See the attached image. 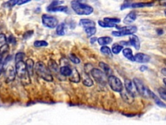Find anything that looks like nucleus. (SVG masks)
<instances>
[{
    "label": "nucleus",
    "instance_id": "nucleus-1",
    "mask_svg": "<svg viewBox=\"0 0 166 125\" xmlns=\"http://www.w3.org/2000/svg\"><path fill=\"white\" fill-rule=\"evenodd\" d=\"M16 73L19 80H21L22 83L24 85H28L31 84L30 76H29L26 62L23 61L16 62L15 65Z\"/></svg>",
    "mask_w": 166,
    "mask_h": 125
},
{
    "label": "nucleus",
    "instance_id": "nucleus-2",
    "mask_svg": "<svg viewBox=\"0 0 166 125\" xmlns=\"http://www.w3.org/2000/svg\"><path fill=\"white\" fill-rule=\"evenodd\" d=\"M35 71L36 74L42 79L49 82L53 81V78L51 71L43 62L38 61L36 62L35 66Z\"/></svg>",
    "mask_w": 166,
    "mask_h": 125
},
{
    "label": "nucleus",
    "instance_id": "nucleus-3",
    "mask_svg": "<svg viewBox=\"0 0 166 125\" xmlns=\"http://www.w3.org/2000/svg\"><path fill=\"white\" fill-rule=\"evenodd\" d=\"M71 5L73 10L79 15H90L94 12V9L92 6L79 1H73Z\"/></svg>",
    "mask_w": 166,
    "mask_h": 125
},
{
    "label": "nucleus",
    "instance_id": "nucleus-4",
    "mask_svg": "<svg viewBox=\"0 0 166 125\" xmlns=\"http://www.w3.org/2000/svg\"><path fill=\"white\" fill-rule=\"evenodd\" d=\"M116 27L118 29L119 31H114L112 32V35L114 37H123L125 35H134L138 30V28L136 26H125L119 27L116 26Z\"/></svg>",
    "mask_w": 166,
    "mask_h": 125
},
{
    "label": "nucleus",
    "instance_id": "nucleus-5",
    "mask_svg": "<svg viewBox=\"0 0 166 125\" xmlns=\"http://www.w3.org/2000/svg\"><path fill=\"white\" fill-rule=\"evenodd\" d=\"M108 83L110 88L115 92L121 93L123 90V85L121 81L114 75L110 76L108 78Z\"/></svg>",
    "mask_w": 166,
    "mask_h": 125
},
{
    "label": "nucleus",
    "instance_id": "nucleus-6",
    "mask_svg": "<svg viewBox=\"0 0 166 125\" xmlns=\"http://www.w3.org/2000/svg\"><path fill=\"white\" fill-rule=\"evenodd\" d=\"M133 83L134 84L136 91L141 96H142L144 97H149V91L150 89L146 87L142 81L138 78H135L133 80Z\"/></svg>",
    "mask_w": 166,
    "mask_h": 125
},
{
    "label": "nucleus",
    "instance_id": "nucleus-7",
    "mask_svg": "<svg viewBox=\"0 0 166 125\" xmlns=\"http://www.w3.org/2000/svg\"><path fill=\"white\" fill-rule=\"evenodd\" d=\"M90 73L92 76L97 83L102 85H106V81H108V80L106 79V75L101 70L94 68L92 70Z\"/></svg>",
    "mask_w": 166,
    "mask_h": 125
},
{
    "label": "nucleus",
    "instance_id": "nucleus-8",
    "mask_svg": "<svg viewBox=\"0 0 166 125\" xmlns=\"http://www.w3.org/2000/svg\"><path fill=\"white\" fill-rule=\"evenodd\" d=\"M42 22L43 25L46 27L53 29L58 25V21L55 16L48 14H43L42 16Z\"/></svg>",
    "mask_w": 166,
    "mask_h": 125
},
{
    "label": "nucleus",
    "instance_id": "nucleus-9",
    "mask_svg": "<svg viewBox=\"0 0 166 125\" xmlns=\"http://www.w3.org/2000/svg\"><path fill=\"white\" fill-rule=\"evenodd\" d=\"M16 74V69L12 65L7 66V68L5 70V80L7 83L14 81Z\"/></svg>",
    "mask_w": 166,
    "mask_h": 125
},
{
    "label": "nucleus",
    "instance_id": "nucleus-10",
    "mask_svg": "<svg viewBox=\"0 0 166 125\" xmlns=\"http://www.w3.org/2000/svg\"><path fill=\"white\" fill-rule=\"evenodd\" d=\"M150 59L149 55L143 54V53H137L134 55V61L139 63H146Z\"/></svg>",
    "mask_w": 166,
    "mask_h": 125
},
{
    "label": "nucleus",
    "instance_id": "nucleus-11",
    "mask_svg": "<svg viewBox=\"0 0 166 125\" xmlns=\"http://www.w3.org/2000/svg\"><path fill=\"white\" fill-rule=\"evenodd\" d=\"M125 90L127 91L129 93L132 95L133 96H135L136 95V88L134 86V84L133 81H132L129 79H125Z\"/></svg>",
    "mask_w": 166,
    "mask_h": 125
},
{
    "label": "nucleus",
    "instance_id": "nucleus-12",
    "mask_svg": "<svg viewBox=\"0 0 166 125\" xmlns=\"http://www.w3.org/2000/svg\"><path fill=\"white\" fill-rule=\"evenodd\" d=\"M129 45L134 47L136 50H140V41L138 36L135 35H131L129 37Z\"/></svg>",
    "mask_w": 166,
    "mask_h": 125
},
{
    "label": "nucleus",
    "instance_id": "nucleus-13",
    "mask_svg": "<svg viewBox=\"0 0 166 125\" xmlns=\"http://www.w3.org/2000/svg\"><path fill=\"white\" fill-rule=\"evenodd\" d=\"M149 97L154 100V102L156 103V104L158 105L159 107L161 108H166V105L162 102V100H160V98L156 95L153 91L149 90Z\"/></svg>",
    "mask_w": 166,
    "mask_h": 125
},
{
    "label": "nucleus",
    "instance_id": "nucleus-14",
    "mask_svg": "<svg viewBox=\"0 0 166 125\" xmlns=\"http://www.w3.org/2000/svg\"><path fill=\"white\" fill-rule=\"evenodd\" d=\"M136 18H137V14L135 11H131L124 18L123 22L126 24H130V23L134 22L136 20Z\"/></svg>",
    "mask_w": 166,
    "mask_h": 125
},
{
    "label": "nucleus",
    "instance_id": "nucleus-15",
    "mask_svg": "<svg viewBox=\"0 0 166 125\" xmlns=\"http://www.w3.org/2000/svg\"><path fill=\"white\" fill-rule=\"evenodd\" d=\"M99 66L100 68L102 69V71L106 75V76H112V73H113V71H112L110 66L107 65L106 63L104 62H100L99 63Z\"/></svg>",
    "mask_w": 166,
    "mask_h": 125
},
{
    "label": "nucleus",
    "instance_id": "nucleus-16",
    "mask_svg": "<svg viewBox=\"0 0 166 125\" xmlns=\"http://www.w3.org/2000/svg\"><path fill=\"white\" fill-rule=\"evenodd\" d=\"M47 11L49 12H66L68 11L67 7L57 5V6H50L49 5L47 7Z\"/></svg>",
    "mask_w": 166,
    "mask_h": 125
},
{
    "label": "nucleus",
    "instance_id": "nucleus-17",
    "mask_svg": "<svg viewBox=\"0 0 166 125\" xmlns=\"http://www.w3.org/2000/svg\"><path fill=\"white\" fill-rule=\"evenodd\" d=\"M79 25L81 26H82L85 28H88V27H93L95 26V23L92 20H90V19L88 18H82L81 19L80 22H79Z\"/></svg>",
    "mask_w": 166,
    "mask_h": 125
},
{
    "label": "nucleus",
    "instance_id": "nucleus-18",
    "mask_svg": "<svg viewBox=\"0 0 166 125\" xmlns=\"http://www.w3.org/2000/svg\"><path fill=\"white\" fill-rule=\"evenodd\" d=\"M81 77L82 84L85 86H86V87H91V86L94 85V81H93V80L90 78L88 74H86L85 73L83 74H82Z\"/></svg>",
    "mask_w": 166,
    "mask_h": 125
},
{
    "label": "nucleus",
    "instance_id": "nucleus-19",
    "mask_svg": "<svg viewBox=\"0 0 166 125\" xmlns=\"http://www.w3.org/2000/svg\"><path fill=\"white\" fill-rule=\"evenodd\" d=\"M69 80L70 81L74 83H79L81 80V77L79 72L75 69H73V73L69 77Z\"/></svg>",
    "mask_w": 166,
    "mask_h": 125
},
{
    "label": "nucleus",
    "instance_id": "nucleus-20",
    "mask_svg": "<svg viewBox=\"0 0 166 125\" xmlns=\"http://www.w3.org/2000/svg\"><path fill=\"white\" fill-rule=\"evenodd\" d=\"M120 93H121V96L122 98L123 99L125 102H127L129 104H131L132 102H133L134 97L132 95H130V93H129L126 90L125 91L123 90V91H122V92Z\"/></svg>",
    "mask_w": 166,
    "mask_h": 125
},
{
    "label": "nucleus",
    "instance_id": "nucleus-21",
    "mask_svg": "<svg viewBox=\"0 0 166 125\" xmlns=\"http://www.w3.org/2000/svg\"><path fill=\"white\" fill-rule=\"evenodd\" d=\"M60 73L63 76L70 77L73 73V69H71L69 66H63L61 67Z\"/></svg>",
    "mask_w": 166,
    "mask_h": 125
},
{
    "label": "nucleus",
    "instance_id": "nucleus-22",
    "mask_svg": "<svg viewBox=\"0 0 166 125\" xmlns=\"http://www.w3.org/2000/svg\"><path fill=\"white\" fill-rule=\"evenodd\" d=\"M112 41H113L112 38L110 37H102L97 38V42H98L99 45L102 46H106L110 44V43L112 42Z\"/></svg>",
    "mask_w": 166,
    "mask_h": 125
},
{
    "label": "nucleus",
    "instance_id": "nucleus-23",
    "mask_svg": "<svg viewBox=\"0 0 166 125\" xmlns=\"http://www.w3.org/2000/svg\"><path fill=\"white\" fill-rule=\"evenodd\" d=\"M123 55L127 59L132 61H134V55H133V51L129 48H126L123 50Z\"/></svg>",
    "mask_w": 166,
    "mask_h": 125
},
{
    "label": "nucleus",
    "instance_id": "nucleus-24",
    "mask_svg": "<svg viewBox=\"0 0 166 125\" xmlns=\"http://www.w3.org/2000/svg\"><path fill=\"white\" fill-rule=\"evenodd\" d=\"M26 65L27 67V70L29 76H32L33 74V71L35 68H34V61L31 59H29L26 61Z\"/></svg>",
    "mask_w": 166,
    "mask_h": 125
},
{
    "label": "nucleus",
    "instance_id": "nucleus-25",
    "mask_svg": "<svg viewBox=\"0 0 166 125\" xmlns=\"http://www.w3.org/2000/svg\"><path fill=\"white\" fill-rule=\"evenodd\" d=\"M154 3L153 2H141V3H132L131 7L133 8H142V7H151L153 6Z\"/></svg>",
    "mask_w": 166,
    "mask_h": 125
},
{
    "label": "nucleus",
    "instance_id": "nucleus-26",
    "mask_svg": "<svg viewBox=\"0 0 166 125\" xmlns=\"http://www.w3.org/2000/svg\"><path fill=\"white\" fill-rule=\"evenodd\" d=\"M56 33L58 35L63 36L65 35L66 33V25L64 23H61L58 24L56 29Z\"/></svg>",
    "mask_w": 166,
    "mask_h": 125
},
{
    "label": "nucleus",
    "instance_id": "nucleus-27",
    "mask_svg": "<svg viewBox=\"0 0 166 125\" xmlns=\"http://www.w3.org/2000/svg\"><path fill=\"white\" fill-rule=\"evenodd\" d=\"M48 69H50V70L51 72H55V73H57L58 70V66L56 62V61L53 59H50V61H49Z\"/></svg>",
    "mask_w": 166,
    "mask_h": 125
},
{
    "label": "nucleus",
    "instance_id": "nucleus-28",
    "mask_svg": "<svg viewBox=\"0 0 166 125\" xmlns=\"http://www.w3.org/2000/svg\"><path fill=\"white\" fill-rule=\"evenodd\" d=\"M101 52L102 53V54H104L106 56H108L109 57H113V54H112V50H110V48L109 47H108L107 46H102L101 48Z\"/></svg>",
    "mask_w": 166,
    "mask_h": 125
},
{
    "label": "nucleus",
    "instance_id": "nucleus-29",
    "mask_svg": "<svg viewBox=\"0 0 166 125\" xmlns=\"http://www.w3.org/2000/svg\"><path fill=\"white\" fill-rule=\"evenodd\" d=\"M123 50V47L122 45L116 43V44L113 45L112 47V54H118L119 53Z\"/></svg>",
    "mask_w": 166,
    "mask_h": 125
},
{
    "label": "nucleus",
    "instance_id": "nucleus-30",
    "mask_svg": "<svg viewBox=\"0 0 166 125\" xmlns=\"http://www.w3.org/2000/svg\"><path fill=\"white\" fill-rule=\"evenodd\" d=\"M85 33H86L87 36L88 37H90L95 34L96 31H97V29L95 27H88V28L85 29Z\"/></svg>",
    "mask_w": 166,
    "mask_h": 125
},
{
    "label": "nucleus",
    "instance_id": "nucleus-31",
    "mask_svg": "<svg viewBox=\"0 0 166 125\" xmlns=\"http://www.w3.org/2000/svg\"><path fill=\"white\" fill-rule=\"evenodd\" d=\"M98 24L102 27H107V28H111V27H114L116 26V24H113V23H110L106 22L105 21H101V20L98 21Z\"/></svg>",
    "mask_w": 166,
    "mask_h": 125
},
{
    "label": "nucleus",
    "instance_id": "nucleus-32",
    "mask_svg": "<svg viewBox=\"0 0 166 125\" xmlns=\"http://www.w3.org/2000/svg\"><path fill=\"white\" fill-rule=\"evenodd\" d=\"M48 46V43L46 41H36L34 42V46L36 48L46 47Z\"/></svg>",
    "mask_w": 166,
    "mask_h": 125
},
{
    "label": "nucleus",
    "instance_id": "nucleus-33",
    "mask_svg": "<svg viewBox=\"0 0 166 125\" xmlns=\"http://www.w3.org/2000/svg\"><path fill=\"white\" fill-rule=\"evenodd\" d=\"M158 92L160 98L163 99L164 100L166 101V88H160L158 89Z\"/></svg>",
    "mask_w": 166,
    "mask_h": 125
},
{
    "label": "nucleus",
    "instance_id": "nucleus-34",
    "mask_svg": "<svg viewBox=\"0 0 166 125\" xmlns=\"http://www.w3.org/2000/svg\"><path fill=\"white\" fill-rule=\"evenodd\" d=\"M104 21L110 23H113V24H115V23H119L121 20L119 18H105Z\"/></svg>",
    "mask_w": 166,
    "mask_h": 125
},
{
    "label": "nucleus",
    "instance_id": "nucleus-35",
    "mask_svg": "<svg viewBox=\"0 0 166 125\" xmlns=\"http://www.w3.org/2000/svg\"><path fill=\"white\" fill-rule=\"evenodd\" d=\"M26 55L23 52H18L15 55V62L23 61L24 58H25Z\"/></svg>",
    "mask_w": 166,
    "mask_h": 125
},
{
    "label": "nucleus",
    "instance_id": "nucleus-36",
    "mask_svg": "<svg viewBox=\"0 0 166 125\" xmlns=\"http://www.w3.org/2000/svg\"><path fill=\"white\" fill-rule=\"evenodd\" d=\"M7 42V38L5 35L3 33H0V48L2 46L5 45Z\"/></svg>",
    "mask_w": 166,
    "mask_h": 125
},
{
    "label": "nucleus",
    "instance_id": "nucleus-37",
    "mask_svg": "<svg viewBox=\"0 0 166 125\" xmlns=\"http://www.w3.org/2000/svg\"><path fill=\"white\" fill-rule=\"evenodd\" d=\"M70 59L72 62H74L75 64H79L81 62L80 59L74 54H71L70 55Z\"/></svg>",
    "mask_w": 166,
    "mask_h": 125
},
{
    "label": "nucleus",
    "instance_id": "nucleus-38",
    "mask_svg": "<svg viewBox=\"0 0 166 125\" xmlns=\"http://www.w3.org/2000/svg\"><path fill=\"white\" fill-rule=\"evenodd\" d=\"M33 33H34L33 31H27V32H26L25 33H24L23 35V38H25V39H26V38H28L29 37H31Z\"/></svg>",
    "mask_w": 166,
    "mask_h": 125
},
{
    "label": "nucleus",
    "instance_id": "nucleus-39",
    "mask_svg": "<svg viewBox=\"0 0 166 125\" xmlns=\"http://www.w3.org/2000/svg\"><path fill=\"white\" fill-rule=\"evenodd\" d=\"M7 42L9 43H11V44H15L16 43V38H14V36L10 35L7 38Z\"/></svg>",
    "mask_w": 166,
    "mask_h": 125
},
{
    "label": "nucleus",
    "instance_id": "nucleus-40",
    "mask_svg": "<svg viewBox=\"0 0 166 125\" xmlns=\"http://www.w3.org/2000/svg\"><path fill=\"white\" fill-rule=\"evenodd\" d=\"M64 3V2H60V1H53L51 2V3L50 5V6H57L61 5V4Z\"/></svg>",
    "mask_w": 166,
    "mask_h": 125
},
{
    "label": "nucleus",
    "instance_id": "nucleus-41",
    "mask_svg": "<svg viewBox=\"0 0 166 125\" xmlns=\"http://www.w3.org/2000/svg\"><path fill=\"white\" fill-rule=\"evenodd\" d=\"M17 2L18 1H9L7 3V7H12L13 6L15 5L16 4H17Z\"/></svg>",
    "mask_w": 166,
    "mask_h": 125
},
{
    "label": "nucleus",
    "instance_id": "nucleus-42",
    "mask_svg": "<svg viewBox=\"0 0 166 125\" xmlns=\"http://www.w3.org/2000/svg\"><path fill=\"white\" fill-rule=\"evenodd\" d=\"M131 4L132 3H125V4L122 5L121 7V10H123V9H124L128 8V7H131Z\"/></svg>",
    "mask_w": 166,
    "mask_h": 125
},
{
    "label": "nucleus",
    "instance_id": "nucleus-43",
    "mask_svg": "<svg viewBox=\"0 0 166 125\" xmlns=\"http://www.w3.org/2000/svg\"><path fill=\"white\" fill-rule=\"evenodd\" d=\"M29 2V1H22V0H19V1L17 2V5H21L22 4H25Z\"/></svg>",
    "mask_w": 166,
    "mask_h": 125
},
{
    "label": "nucleus",
    "instance_id": "nucleus-44",
    "mask_svg": "<svg viewBox=\"0 0 166 125\" xmlns=\"http://www.w3.org/2000/svg\"><path fill=\"white\" fill-rule=\"evenodd\" d=\"M97 41V38L96 37H92L90 39V43L91 44H94Z\"/></svg>",
    "mask_w": 166,
    "mask_h": 125
},
{
    "label": "nucleus",
    "instance_id": "nucleus-45",
    "mask_svg": "<svg viewBox=\"0 0 166 125\" xmlns=\"http://www.w3.org/2000/svg\"><path fill=\"white\" fill-rule=\"evenodd\" d=\"M147 69V66H144V65L141 66L140 67V70L141 71H142V72L146 70Z\"/></svg>",
    "mask_w": 166,
    "mask_h": 125
},
{
    "label": "nucleus",
    "instance_id": "nucleus-46",
    "mask_svg": "<svg viewBox=\"0 0 166 125\" xmlns=\"http://www.w3.org/2000/svg\"><path fill=\"white\" fill-rule=\"evenodd\" d=\"M161 73L162 74L166 77V68H163L162 70H161Z\"/></svg>",
    "mask_w": 166,
    "mask_h": 125
},
{
    "label": "nucleus",
    "instance_id": "nucleus-47",
    "mask_svg": "<svg viewBox=\"0 0 166 125\" xmlns=\"http://www.w3.org/2000/svg\"><path fill=\"white\" fill-rule=\"evenodd\" d=\"M159 3L162 6H165L166 7V1H162V2H160Z\"/></svg>",
    "mask_w": 166,
    "mask_h": 125
},
{
    "label": "nucleus",
    "instance_id": "nucleus-48",
    "mask_svg": "<svg viewBox=\"0 0 166 125\" xmlns=\"http://www.w3.org/2000/svg\"><path fill=\"white\" fill-rule=\"evenodd\" d=\"M163 82H164V84H165V87H166V78H164V80H163Z\"/></svg>",
    "mask_w": 166,
    "mask_h": 125
},
{
    "label": "nucleus",
    "instance_id": "nucleus-49",
    "mask_svg": "<svg viewBox=\"0 0 166 125\" xmlns=\"http://www.w3.org/2000/svg\"><path fill=\"white\" fill-rule=\"evenodd\" d=\"M164 14H165V16H166V9L164 11Z\"/></svg>",
    "mask_w": 166,
    "mask_h": 125
},
{
    "label": "nucleus",
    "instance_id": "nucleus-50",
    "mask_svg": "<svg viewBox=\"0 0 166 125\" xmlns=\"http://www.w3.org/2000/svg\"><path fill=\"white\" fill-rule=\"evenodd\" d=\"M164 62H165V65H166V59H165V61H164Z\"/></svg>",
    "mask_w": 166,
    "mask_h": 125
}]
</instances>
